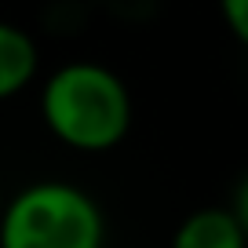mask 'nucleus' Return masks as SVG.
<instances>
[{
	"mask_svg": "<svg viewBox=\"0 0 248 248\" xmlns=\"http://www.w3.org/2000/svg\"><path fill=\"white\" fill-rule=\"evenodd\" d=\"M44 128L77 154H106L132 128V92L102 62H66L40 88Z\"/></svg>",
	"mask_w": 248,
	"mask_h": 248,
	"instance_id": "1",
	"label": "nucleus"
},
{
	"mask_svg": "<svg viewBox=\"0 0 248 248\" xmlns=\"http://www.w3.org/2000/svg\"><path fill=\"white\" fill-rule=\"evenodd\" d=\"M0 248H106V216L88 190L40 179L8 197Z\"/></svg>",
	"mask_w": 248,
	"mask_h": 248,
	"instance_id": "2",
	"label": "nucleus"
},
{
	"mask_svg": "<svg viewBox=\"0 0 248 248\" xmlns=\"http://www.w3.org/2000/svg\"><path fill=\"white\" fill-rule=\"evenodd\" d=\"M171 248H248V233L241 230L237 216L219 204L197 208L175 226Z\"/></svg>",
	"mask_w": 248,
	"mask_h": 248,
	"instance_id": "3",
	"label": "nucleus"
},
{
	"mask_svg": "<svg viewBox=\"0 0 248 248\" xmlns=\"http://www.w3.org/2000/svg\"><path fill=\"white\" fill-rule=\"evenodd\" d=\"M40 73V47L22 26L0 18V102L15 99L18 92L37 80Z\"/></svg>",
	"mask_w": 248,
	"mask_h": 248,
	"instance_id": "4",
	"label": "nucleus"
},
{
	"mask_svg": "<svg viewBox=\"0 0 248 248\" xmlns=\"http://www.w3.org/2000/svg\"><path fill=\"white\" fill-rule=\"evenodd\" d=\"M219 15H223L230 37L241 47H248V0H219Z\"/></svg>",
	"mask_w": 248,
	"mask_h": 248,
	"instance_id": "5",
	"label": "nucleus"
},
{
	"mask_svg": "<svg viewBox=\"0 0 248 248\" xmlns=\"http://www.w3.org/2000/svg\"><path fill=\"white\" fill-rule=\"evenodd\" d=\"M230 212L237 216L241 230L248 233V171L237 179V186H233V197H230Z\"/></svg>",
	"mask_w": 248,
	"mask_h": 248,
	"instance_id": "6",
	"label": "nucleus"
},
{
	"mask_svg": "<svg viewBox=\"0 0 248 248\" xmlns=\"http://www.w3.org/2000/svg\"><path fill=\"white\" fill-rule=\"evenodd\" d=\"M4 208H8V197H4V190H0V219H4Z\"/></svg>",
	"mask_w": 248,
	"mask_h": 248,
	"instance_id": "7",
	"label": "nucleus"
}]
</instances>
